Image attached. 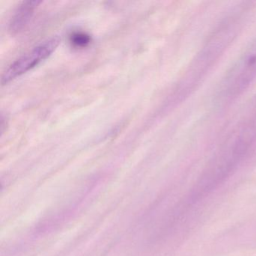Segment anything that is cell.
I'll list each match as a JSON object with an SVG mask.
<instances>
[{
	"instance_id": "6da1fadb",
	"label": "cell",
	"mask_w": 256,
	"mask_h": 256,
	"mask_svg": "<svg viewBox=\"0 0 256 256\" xmlns=\"http://www.w3.org/2000/svg\"><path fill=\"white\" fill-rule=\"evenodd\" d=\"M256 79V37L238 58L222 84L220 97L230 100L240 95Z\"/></svg>"
},
{
	"instance_id": "7a4b0ae2",
	"label": "cell",
	"mask_w": 256,
	"mask_h": 256,
	"mask_svg": "<svg viewBox=\"0 0 256 256\" xmlns=\"http://www.w3.org/2000/svg\"><path fill=\"white\" fill-rule=\"evenodd\" d=\"M60 37L53 36L38 44L28 53L20 56L6 68L2 76L1 83L8 84L17 78L32 70L52 56L60 44Z\"/></svg>"
},
{
	"instance_id": "3957f363",
	"label": "cell",
	"mask_w": 256,
	"mask_h": 256,
	"mask_svg": "<svg viewBox=\"0 0 256 256\" xmlns=\"http://www.w3.org/2000/svg\"><path fill=\"white\" fill-rule=\"evenodd\" d=\"M41 4V1H25L18 6L12 17L8 26L12 35L20 34L28 28L36 10Z\"/></svg>"
},
{
	"instance_id": "277c9868",
	"label": "cell",
	"mask_w": 256,
	"mask_h": 256,
	"mask_svg": "<svg viewBox=\"0 0 256 256\" xmlns=\"http://www.w3.org/2000/svg\"><path fill=\"white\" fill-rule=\"evenodd\" d=\"M91 38L86 32H76L70 36V43L73 47L83 48L90 43Z\"/></svg>"
}]
</instances>
